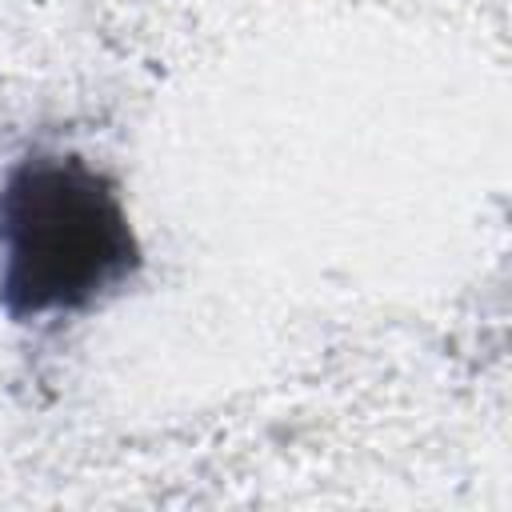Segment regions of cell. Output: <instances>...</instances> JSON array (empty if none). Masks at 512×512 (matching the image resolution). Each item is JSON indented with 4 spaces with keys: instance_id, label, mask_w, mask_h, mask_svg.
<instances>
[{
    "instance_id": "obj_1",
    "label": "cell",
    "mask_w": 512,
    "mask_h": 512,
    "mask_svg": "<svg viewBox=\"0 0 512 512\" xmlns=\"http://www.w3.org/2000/svg\"><path fill=\"white\" fill-rule=\"evenodd\" d=\"M140 264L124 204L80 156H28L0 188V304L12 320L80 312Z\"/></svg>"
}]
</instances>
